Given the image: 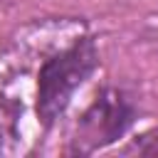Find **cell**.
<instances>
[{"instance_id": "obj_3", "label": "cell", "mask_w": 158, "mask_h": 158, "mask_svg": "<svg viewBox=\"0 0 158 158\" xmlns=\"http://www.w3.org/2000/svg\"><path fill=\"white\" fill-rule=\"evenodd\" d=\"M123 153H138V156H158V128H151L141 133Z\"/></svg>"}, {"instance_id": "obj_1", "label": "cell", "mask_w": 158, "mask_h": 158, "mask_svg": "<svg viewBox=\"0 0 158 158\" xmlns=\"http://www.w3.org/2000/svg\"><path fill=\"white\" fill-rule=\"evenodd\" d=\"M99 49L91 37H81L59 54L49 57L37 74V116L49 128L69 106L74 91L94 74Z\"/></svg>"}, {"instance_id": "obj_2", "label": "cell", "mask_w": 158, "mask_h": 158, "mask_svg": "<svg viewBox=\"0 0 158 158\" xmlns=\"http://www.w3.org/2000/svg\"><path fill=\"white\" fill-rule=\"evenodd\" d=\"M133 118H136V106L128 99V94L121 89H104L81 114L72 138V151L86 156L118 141L128 131Z\"/></svg>"}]
</instances>
